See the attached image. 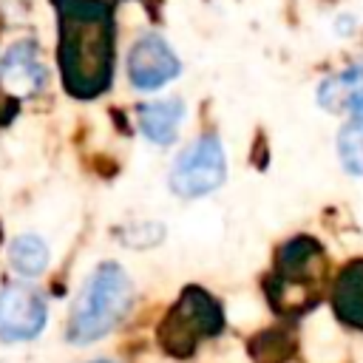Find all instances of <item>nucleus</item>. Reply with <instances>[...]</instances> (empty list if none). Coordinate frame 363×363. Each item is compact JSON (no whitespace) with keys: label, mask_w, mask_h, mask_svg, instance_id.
Masks as SVG:
<instances>
[{"label":"nucleus","mask_w":363,"mask_h":363,"mask_svg":"<svg viewBox=\"0 0 363 363\" xmlns=\"http://www.w3.org/2000/svg\"><path fill=\"white\" fill-rule=\"evenodd\" d=\"M227 179V159L224 147L216 133L196 136L170 164V190L182 199H199L204 193H213Z\"/></svg>","instance_id":"5"},{"label":"nucleus","mask_w":363,"mask_h":363,"mask_svg":"<svg viewBox=\"0 0 363 363\" xmlns=\"http://www.w3.org/2000/svg\"><path fill=\"white\" fill-rule=\"evenodd\" d=\"M360 94H363V62H354L320 82L318 105L329 113H352V105L357 102Z\"/></svg>","instance_id":"11"},{"label":"nucleus","mask_w":363,"mask_h":363,"mask_svg":"<svg viewBox=\"0 0 363 363\" xmlns=\"http://www.w3.org/2000/svg\"><path fill=\"white\" fill-rule=\"evenodd\" d=\"M54 9L62 85L77 99H94L113 79V11L102 0H54Z\"/></svg>","instance_id":"1"},{"label":"nucleus","mask_w":363,"mask_h":363,"mask_svg":"<svg viewBox=\"0 0 363 363\" xmlns=\"http://www.w3.org/2000/svg\"><path fill=\"white\" fill-rule=\"evenodd\" d=\"M0 241H3V227H0Z\"/></svg>","instance_id":"18"},{"label":"nucleus","mask_w":363,"mask_h":363,"mask_svg":"<svg viewBox=\"0 0 363 363\" xmlns=\"http://www.w3.org/2000/svg\"><path fill=\"white\" fill-rule=\"evenodd\" d=\"M9 264L14 267L17 275L23 278H37L48 267V247L40 235H17L9 247Z\"/></svg>","instance_id":"12"},{"label":"nucleus","mask_w":363,"mask_h":363,"mask_svg":"<svg viewBox=\"0 0 363 363\" xmlns=\"http://www.w3.org/2000/svg\"><path fill=\"white\" fill-rule=\"evenodd\" d=\"M94 363H113V360H94Z\"/></svg>","instance_id":"17"},{"label":"nucleus","mask_w":363,"mask_h":363,"mask_svg":"<svg viewBox=\"0 0 363 363\" xmlns=\"http://www.w3.org/2000/svg\"><path fill=\"white\" fill-rule=\"evenodd\" d=\"M136 119H139V130L145 133L147 142H153V145H170V142H176L179 125L184 119V102L179 96L145 102V105H139Z\"/></svg>","instance_id":"9"},{"label":"nucleus","mask_w":363,"mask_h":363,"mask_svg":"<svg viewBox=\"0 0 363 363\" xmlns=\"http://www.w3.org/2000/svg\"><path fill=\"white\" fill-rule=\"evenodd\" d=\"M292 337L286 335V332H264V335H258L255 340H252V346H250V352H252V357L258 360V363H284L289 354H292Z\"/></svg>","instance_id":"14"},{"label":"nucleus","mask_w":363,"mask_h":363,"mask_svg":"<svg viewBox=\"0 0 363 363\" xmlns=\"http://www.w3.org/2000/svg\"><path fill=\"white\" fill-rule=\"evenodd\" d=\"M133 303V284L116 261H102L85 281L68 318L71 343H94L108 335L128 315Z\"/></svg>","instance_id":"3"},{"label":"nucleus","mask_w":363,"mask_h":363,"mask_svg":"<svg viewBox=\"0 0 363 363\" xmlns=\"http://www.w3.org/2000/svg\"><path fill=\"white\" fill-rule=\"evenodd\" d=\"M162 235H164L162 224H139V227H130L128 233H122V241L133 244V247H150V244L162 241Z\"/></svg>","instance_id":"15"},{"label":"nucleus","mask_w":363,"mask_h":363,"mask_svg":"<svg viewBox=\"0 0 363 363\" xmlns=\"http://www.w3.org/2000/svg\"><path fill=\"white\" fill-rule=\"evenodd\" d=\"M224 326L221 306L216 298L201 286H187L179 301L167 309L164 320L156 329L159 346L173 357H187L196 352V346L213 335H218Z\"/></svg>","instance_id":"4"},{"label":"nucleus","mask_w":363,"mask_h":363,"mask_svg":"<svg viewBox=\"0 0 363 363\" xmlns=\"http://www.w3.org/2000/svg\"><path fill=\"white\" fill-rule=\"evenodd\" d=\"M17 116V96L0 91V125H9Z\"/></svg>","instance_id":"16"},{"label":"nucleus","mask_w":363,"mask_h":363,"mask_svg":"<svg viewBox=\"0 0 363 363\" xmlns=\"http://www.w3.org/2000/svg\"><path fill=\"white\" fill-rule=\"evenodd\" d=\"M0 79H3L6 94L17 96V99L34 96L45 85V68H43L37 45L31 40H20L6 51V57L0 62Z\"/></svg>","instance_id":"8"},{"label":"nucleus","mask_w":363,"mask_h":363,"mask_svg":"<svg viewBox=\"0 0 363 363\" xmlns=\"http://www.w3.org/2000/svg\"><path fill=\"white\" fill-rule=\"evenodd\" d=\"M323 247L309 238L298 235L289 238L275 258V269L267 281V298L269 306L284 318H298L309 312L320 301V284H323Z\"/></svg>","instance_id":"2"},{"label":"nucleus","mask_w":363,"mask_h":363,"mask_svg":"<svg viewBox=\"0 0 363 363\" xmlns=\"http://www.w3.org/2000/svg\"><path fill=\"white\" fill-rule=\"evenodd\" d=\"M48 318L45 298L37 289L11 284L0 289V340H31L43 332Z\"/></svg>","instance_id":"7"},{"label":"nucleus","mask_w":363,"mask_h":363,"mask_svg":"<svg viewBox=\"0 0 363 363\" xmlns=\"http://www.w3.org/2000/svg\"><path fill=\"white\" fill-rule=\"evenodd\" d=\"M332 306L343 323L363 329V258L349 261L337 272L332 284Z\"/></svg>","instance_id":"10"},{"label":"nucleus","mask_w":363,"mask_h":363,"mask_svg":"<svg viewBox=\"0 0 363 363\" xmlns=\"http://www.w3.org/2000/svg\"><path fill=\"white\" fill-rule=\"evenodd\" d=\"M337 156L343 167L354 176H363V113L352 116L337 133Z\"/></svg>","instance_id":"13"},{"label":"nucleus","mask_w":363,"mask_h":363,"mask_svg":"<svg viewBox=\"0 0 363 363\" xmlns=\"http://www.w3.org/2000/svg\"><path fill=\"white\" fill-rule=\"evenodd\" d=\"M182 74V60L162 34H142L128 51V79L136 91H159Z\"/></svg>","instance_id":"6"}]
</instances>
